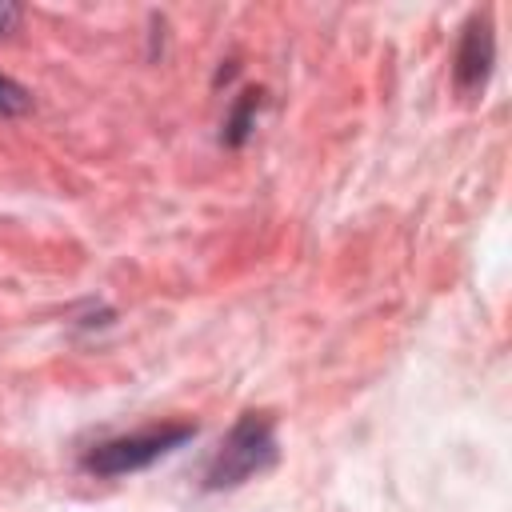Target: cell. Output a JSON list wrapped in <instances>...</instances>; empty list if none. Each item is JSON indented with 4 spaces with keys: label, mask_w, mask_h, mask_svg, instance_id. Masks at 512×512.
<instances>
[{
    "label": "cell",
    "mask_w": 512,
    "mask_h": 512,
    "mask_svg": "<svg viewBox=\"0 0 512 512\" xmlns=\"http://www.w3.org/2000/svg\"><path fill=\"white\" fill-rule=\"evenodd\" d=\"M16 24H20V4H12V0H0V36L16 32Z\"/></svg>",
    "instance_id": "6"
},
{
    "label": "cell",
    "mask_w": 512,
    "mask_h": 512,
    "mask_svg": "<svg viewBox=\"0 0 512 512\" xmlns=\"http://www.w3.org/2000/svg\"><path fill=\"white\" fill-rule=\"evenodd\" d=\"M32 108V92L12 76H0V116H24Z\"/></svg>",
    "instance_id": "5"
},
{
    "label": "cell",
    "mask_w": 512,
    "mask_h": 512,
    "mask_svg": "<svg viewBox=\"0 0 512 512\" xmlns=\"http://www.w3.org/2000/svg\"><path fill=\"white\" fill-rule=\"evenodd\" d=\"M188 440H196V424L168 420V424H156V428H140V432H124V436H108V440L92 444L80 456V468L96 480H120V476L152 468L156 460L172 456Z\"/></svg>",
    "instance_id": "2"
},
{
    "label": "cell",
    "mask_w": 512,
    "mask_h": 512,
    "mask_svg": "<svg viewBox=\"0 0 512 512\" xmlns=\"http://www.w3.org/2000/svg\"><path fill=\"white\" fill-rule=\"evenodd\" d=\"M260 104H264V92H260V88H244V92L232 100L228 116H224L220 144H228V148H244L248 136L256 132V112H260Z\"/></svg>",
    "instance_id": "4"
},
{
    "label": "cell",
    "mask_w": 512,
    "mask_h": 512,
    "mask_svg": "<svg viewBox=\"0 0 512 512\" xmlns=\"http://www.w3.org/2000/svg\"><path fill=\"white\" fill-rule=\"evenodd\" d=\"M276 460V420L268 412H240L204 468V492H232L252 476H264Z\"/></svg>",
    "instance_id": "1"
},
{
    "label": "cell",
    "mask_w": 512,
    "mask_h": 512,
    "mask_svg": "<svg viewBox=\"0 0 512 512\" xmlns=\"http://www.w3.org/2000/svg\"><path fill=\"white\" fill-rule=\"evenodd\" d=\"M496 68V28H492V12L480 8L464 20L460 40H456V56H452V80L460 96H476L484 92V84L492 80Z\"/></svg>",
    "instance_id": "3"
}]
</instances>
